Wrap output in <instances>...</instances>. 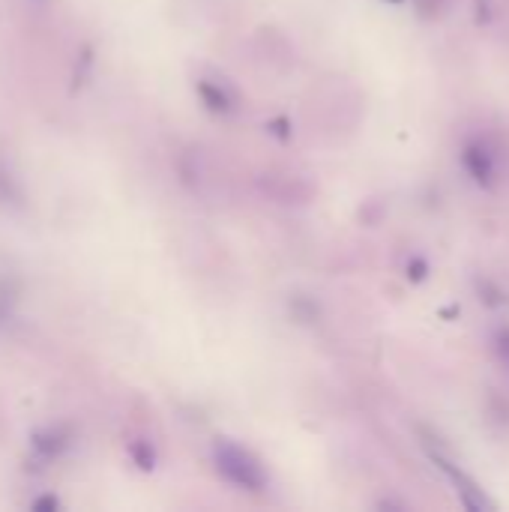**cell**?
<instances>
[{
    "label": "cell",
    "mask_w": 509,
    "mask_h": 512,
    "mask_svg": "<svg viewBox=\"0 0 509 512\" xmlns=\"http://www.w3.org/2000/svg\"><path fill=\"white\" fill-rule=\"evenodd\" d=\"M495 351H498V357L509 366V327L498 330V336H495Z\"/></svg>",
    "instance_id": "obj_7"
},
{
    "label": "cell",
    "mask_w": 509,
    "mask_h": 512,
    "mask_svg": "<svg viewBox=\"0 0 509 512\" xmlns=\"http://www.w3.org/2000/svg\"><path fill=\"white\" fill-rule=\"evenodd\" d=\"M198 96H201L204 105H207L210 111H216V114H228V111H231L228 93H225L219 84H213V81H198Z\"/></svg>",
    "instance_id": "obj_5"
},
{
    "label": "cell",
    "mask_w": 509,
    "mask_h": 512,
    "mask_svg": "<svg viewBox=\"0 0 509 512\" xmlns=\"http://www.w3.org/2000/svg\"><path fill=\"white\" fill-rule=\"evenodd\" d=\"M66 447H69V432H66V429H42V432L33 435V450H36L42 459H54V456H60Z\"/></svg>",
    "instance_id": "obj_4"
},
{
    "label": "cell",
    "mask_w": 509,
    "mask_h": 512,
    "mask_svg": "<svg viewBox=\"0 0 509 512\" xmlns=\"http://www.w3.org/2000/svg\"><path fill=\"white\" fill-rule=\"evenodd\" d=\"M387 3H405V0H387Z\"/></svg>",
    "instance_id": "obj_11"
},
{
    "label": "cell",
    "mask_w": 509,
    "mask_h": 512,
    "mask_svg": "<svg viewBox=\"0 0 509 512\" xmlns=\"http://www.w3.org/2000/svg\"><path fill=\"white\" fill-rule=\"evenodd\" d=\"M9 303H12V297H9L6 291H0V321L9 315Z\"/></svg>",
    "instance_id": "obj_10"
},
{
    "label": "cell",
    "mask_w": 509,
    "mask_h": 512,
    "mask_svg": "<svg viewBox=\"0 0 509 512\" xmlns=\"http://www.w3.org/2000/svg\"><path fill=\"white\" fill-rule=\"evenodd\" d=\"M213 465L219 471V477L237 489H246V492H261L267 486V474L261 468V462L243 450L240 444H231V441H216L213 447Z\"/></svg>",
    "instance_id": "obj_1"
},
{
    "label": "cell",
    "mask_w": 509,
    "mask_h": 512,
    "mask_svg": "<svg viewBox=\"0 0 509 512\" xmlns=\"http://www.w3.org/2000/svg\"><path fill=\"white\" fill-rule=\"evenodd\" d=\"M432 459H435V462L450 474V480L456 483V492L462 495V501H465V507H468V510H495V504L483 495V489H480L474 480H468V477H465L453 462H447V459H444L441 453H435V450H432Z\"/></svg>",
    "instance_id": "obj_2"
},
{
    "label": "cell",
    "mask_w": 509,
    "mask_h": 512,
    "mask_svg": "<svg viewBox=\"0 0 509 512\" xmlns=\"http://www.w3.org/2000/svg\"><path fill=\"white\" fill-rule=\"evenodd\" d=\"M408 276L423 279V276H426V264H423V261H414V267H408Z\"/></svg>",
    "instance_id": "obj_9"
},
{
    "label": "cell",
    "mask_w": 509,
    "mask_h": 512,
    "mask_svg": "<svg viewBox=\"0 0 509 512\" xmlns=\"http://www.w3.org/2000/svg\"><path fill=\"white\" fill-rule=\"evenodd\" d=\"M129 453H132V459H135V465H138L141 471H153V465H156V453H153V447H150V444L135 441V444L129 447Z\"/></svg>",
    "instance_id": "obj_6"
},
{
    "label": "cell",
    "mask_w": 509,
    "mask_h": 512,
    "mask_svg": "<svg viewBox=\"0 0 509 512\" xmlns=\"http://www.w3.org/2000/svg\"><path fill=\"white\" fill-rule=\"evenodd\" d=\"M462 162H465V168L471 171V177H474L480 186H492L495 159H492V153H489L483 144H468L465 153H462Z\"/></svg>",
    "instance_id": "obj_3"
},
{
    "label": "cell",
    "mask_w": 509,
    "mask_h": 512,
    "mask_svg": "<svg viewBox=\"0 0 509 512\" xmlns=\"http://www.w3.org/2000/svg\"><path fill=\"white\" fill-rule=\"evenodd\" d=\"M33 510H60V501L57 498H36Z\"/></svg>",
    "instance_id": "obj_8"
}]
</instances>
